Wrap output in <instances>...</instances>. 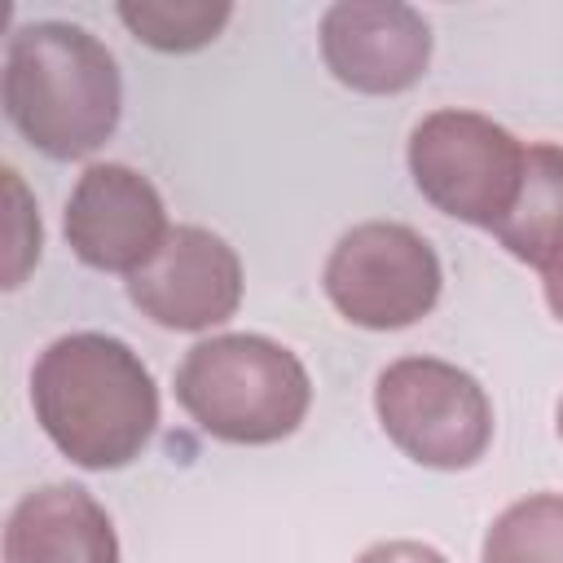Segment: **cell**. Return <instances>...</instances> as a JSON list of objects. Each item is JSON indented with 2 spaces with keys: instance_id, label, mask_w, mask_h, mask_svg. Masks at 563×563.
<instances>
[{
  "instance_id": "obj_17",
  "label": "cell",
  "mask_w": 563,
  "mask_h": 563,
  "mask_svg": "<svg viewBox=\"0 0 563 563\" xmlns=\"http://www.w3.org/2000/svg\"><path fill=\"white\" fill-rule=\"evenodd\" d=\"M559 440H563V400H559Z\"/></svg>"
},
{
  "instance_id": "obj_14",
  "label": "cell",
  "mask_w": 563,
  "mask_h": 563,
  "mask_svg": "<svg viewBox=\"0 0 563 563\" xmlns=\"http://www.w3.org/2000/svg\"><path fill=\"white\" fill-rule=\"evenodd\" d=\"M4 189H9V246H4V286H22L31 264L40 260V211L31 207L22 180L13 167H4Z\"/></svg>"
},
{
  "instance_id": "obj_16",
  "label": "cell",
  "mask_w": 563,
  "mask_h": 563,
  "mask_svg": "<svg viewBox=\"0 0 563 563\" xmlns=\"http://www.w3.org/2000/svg\"><path fill=\"white\" fill-rule=\"evenodd\" d=\"M545 303H550V312L563 321V264H559L554 273H545Z\"/></svg>"
},
{
  "instance_id": "obj_1",
  "label": "cell",
  "mask_w": 563,
  "mask_h": 563,
  "mask_svg": "<svg viewBox=\"0 0 563 563\" xmlns=\"http://www.w3.org/2000/svg\"><path fill=\"white\" fill-rule=\"evenodd\" d=\"M31 409L62 457L84 471H123L158 427V387L123 339L79 330L40 352Z\"/></svg>"
},
{
  "instance_id": "obj_15",
  "label": "cell",
  "mask_w": 563,
  "mask_h": 563,
  "mask_svg": "<svg viewBox=\"0 0 563 563\" xmlns=\"http://www.w3.org/2000/svg\"><path fill=\"white\" fill-rule=\"evenodd\" d=\"M356 563H449V559L427 541H405L400 537V541H378V545L361 550Z\"/></svg>"
},
{
  "instance_id": "obj_12",
  "label": "cell",
  "mask_w": 563,
  "mask_h": 563,
  "mask_svg": "<svg viewBox=\"0 0 563 563\" xmlns=\"http://www.w3.org/2000/svg\"><path fill=\"white\" fill-rule=\"evenodd\" d=\"M479 563H563V493L510 501L484 532Z\"/></svg>"
},
{
  "instance_id": "obj_2",
  "label": "cell",
  "mask_w": 563,
  "mask_h": 563,
  "mask_svg": "<svg viewBox=\"0 0 563 563\" xmlns=\"http://www.w3.org/2000/svg\"><path fill=\"white\" fill-rule=\"evenodd\" d=\"M4 114L48 158H88L119 128L114 53L75 22H26L4 48Z\"/></svg>"
},
{
  "instance_id": "obj_13",
  "label": "cell",
  "mask_w": 563,
  "mask_h": 563,
  "mask_svg": "<svg viewBox=\"0 0 563 563\" xmlns=\"http://www.w3.org/2000/svg\"><path fill=\"white\" fill-rule=\"evenodd\" d=\"M233 18L224 0H123L119 22L158 53H194L207 48Z\"/></svg>"
},
{
  "instance_id": "obj_8",
  "label": "cell",
  "mask_w": 563,
  "mask_h": 563,
  "mask_svg": "<svg viewBox=\"0 0 563 563\" xmlns=\"http://www.w3.org/2000/svg\"><path fill=\"white\" fill-rule=\"evenodd\" d=\"M128 299L163 330L224 325L242 303V260L220 233L176 224L158 255L128 277Z\"/></svg>"
},
{
  "instance_id": "obj_7",
  "label": "cell",
  "mask_w": 563,
  "mask_h": 563,
  "mask_svg": "<svg viewBox=\"0 0 563 563\" xmlns=\"http://www.w3.org/2000/svg\"><path fill=\"white\" fill-rule=\"evenodd\" d=\"M66 242L97 273H141L167 242V207L150 176L128 163H92L66 202Z\"/></svg>"
},
{
  "instance_id": "obj_11",
  "label": "cell",
  "mask_w": 563,
  "mask_h": 563,
  "mask_svg": "<svg viewBox=\"0 0 563 563\" xmlns=\"http://www.w3.org/2000/svg\"><path fill=\"white\" fill-rule=\"evenodd\" d=\"M493 238L519 264L541 268V277L563 264V145L537 141L523 150L519 194L493 224Z\"/></svg>"
},
{
  "instance_id": "obj_9",
  "label": "cell",
  "mask_w": 563,
  "mask_h": 563,
  "mask_svg": "<svg viewBox=\"0 0 563 563\" xmlns=\"http://www.w3.org/2000/svg\"><path fill=\"white\" fill-rule=\"evenodd\" d=\"M325 70L369 97L413 88L431 62V26L400 0H339L321 18Z\"/></svg>"
},
{
  "instance_id": "obj_3",
  "label": "cell",
  "mask_w": 563,
  "mask_h": 563,
  "mask_svg": "<svg viewBox=\"0 0 563 563\" xmlns=\"http://www.w3.org/2000/svg\"><path fill=\"white\" fill-rule=\"evenodd\" d=\"M180 409L224 444H277L312 405L303 361L264 334H211L176 369Z\"/></svg>"
},
{
  "instance_id": "obj_10",
  "label": "cell",
  "mask_w": 563,
  "mask_h": 563,
  "mask_svg": "<svg viewBox=\"0 0 563 563\" xmlns=\"http://www.w3.org/2000/svg\"><path fill=\"white\" fill-rule=\"evenodd\" d=\"M4 563H119V537L88 488L44 484L9 510Z\"/></svg>"
},
{
  "instance_id": "obj_5",
  "label": "cell",
  "mask_w": 563,
  "mask_h": 563,
  "mask_svg": "<svg viewBox=\"0 0 563 563\" xmlns=\"http://www.w3.org/2000/svg\"><path fill=\"white\" fill-rule=\"evenodd\" d=\"M409 176L435 211L493 229L519 194L523 145L488 114L431 110L409 132Z\"/></svg>"
},
{
  "instance_id": "obj_4",
  "label": "cell",
  "mask_w": 563,
  "mask_h": 563,
  "mask_svg": "<svg viewBox=\"0 0 563 563\" xmlns=\"http://www.w3.org/2000/svg\"><path fill=\"white\" fill-rule=\"evenodd\" d=\"M387 440L418 466L466 471L493 444V400L475 374L440 356H400L374 383Z\"/></svg>"
},
{
  "instance_id": "obj_6",
  "label": "cell",
  "mask_w": 563,
  "mask_h": 563,
  "mask_svg": "<svg viewBox=\"0 0 563 563\" xmlns=\"http://www.w3.org/2000/svg\"><path fill=\"white\" fill-rule=\"evenodd\" d=\"M321 286L343 321L361 330H405L435 308L444 273L418 229L365 220L334 242Z\"/></svg>"
}]
</instances>
